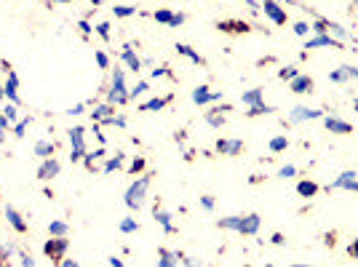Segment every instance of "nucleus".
Returning <instances> with one entry per match:
<instances>
[{
    "label": "nucleus",
    "instance_id": "obj_1",
    "mask_svg": "<svg viewBox=\"0 0 358 267\" xmlns=\"http://www.w3.org/2000/svg\"><path fill=\"white\" fill-rule=\"evenodd\" d=\"M70 161L78 164V161H83V155H86V129L83 126H73L70 129Z\"/></svg>",
    "mask_w": 358,
    "mask_h": 267
},
{
    "label": "nucleus",
    "instance_id": "obj_2",
    "mask_svg": "<svg viewBox=\"0 0 358 267\" xmlns=\"http://www.w3.org/2000/svg\"><path fill=\"white\" fill-rule=\"evenodd\" d=\"M148 187H150V177H139L126 190V206L129 208H139L142 203H145V195H148Z\"/></svg>",
    "mask_w": 358,
    "mask_h": 267
},
{
    "label": "nucleus",
    "instance_id": "obj_3",
    "mask_svg": "<svg viewBox=\"0 0 358 267\" xmlns=\"http://www.w3.org/2000/svg\"><path fill=\"white\" fill-rule=\"evenodd\" d=\"M123 102H129V89H126L123 70H115L113 73V89L107 94V104H123Z\"/></svg>",
    "mask_w": 358,
    "mask_h": 267
},
{
    "label": "nucleus",
    "instance_id": "obj_4",
    "mask_svg": "<svg viewBox=\"0 0 358 267\" xmlns=\"http://www.w3.org/2000/svg\"><path fill=\"white\" fill-rule=\"evenodd\" d=\"M59 171H62V166L57 158H45L43 164H41V168H38V179H41V182H48V179L59 177Z\"/></svg>",
    "mask_w": 358,
    "mask_h": 267
},
{
    "label": "nucleus",
    "instance_id": "obj_5",
    "mask_svg": "<svg viewBox=\"0 0 358 267\" xmlns=\"http://www.w3.org/2000/svg\"><path fill=\"white\" fill-rule=\"evenodd\" d=\"M217 99H222V94H220V91H211L209 86H198V89L193 91L195 104H209V102H217Z\"/></svg>",
    "mask_w": 358,
    "mask_h": 267
},
{
    "label": "nucleus",
    "instance_id": "obj_6",
    "mask_svg": "<svg viewBox=\"0 0 358 267\" xmlns=\"http://www.w3.org/2000/svg\"><path fill=\"white\" fill-rule=\"evenodd\" d=\"M3 94H6V99L11 104H19V78H16V73H8V80H6V86H3Z\"/></svg>",
    "mask_w": 358,
    "mask_h": 267
},
{
    "label": "nucleus",
    "instance_id": "obj_7",
    "mask_svg": "<svg viewBox=\"0 0 358 267\" xmlns=\"http://www.w3.org/2000/svg\"><path fill=\"white\" fill-rule=\"evenodd\" d=\"M43 252L48 257H54V259H62V254L67 252V238H54V240H48L43 246Z\"/></svg>",
    "mask_w": 358,
    "mask_h": 267
},
{
    "label": "nucleus",
    "instance_id": "obj_8",
    "mask_svg": "<svg viewBox=\"0 0 358 267\" xmlns=\"http://www.w3.org/2000/svg\"><path fill=\"white\" fill-rule=\"evenodd\" d=\"M6 219H8V224L14 227L16 233H27V222H24V217L14 206H6Z\"/></svg>",
    "mask_w": 358,
    "mask_h": 267
},
{
    "label": "nucleus",
    "instance_id": "obj_9",
    "mask_svg": "<svg viewBox=\"0 0 358 267\" xmlns=\"http://www.w3.org/2000/svg\"><path fill=\"white\" fill-rule=\"evenodd\" d=\"M241 147H243L241 139H220V142H217V150H220L222 155H238Z\"/></svg>",
    "mask_w": 358,
    "mask_h": 267
},
{
    "label": "nucleus",
    "instance_id": "obj_10",
    "mask_svg": "<svg viewBox=\"0 0 358 267\" xmlns=\"http://www.w3.org/2000/svg\"><path fill=\"white\" fill-rule=\"evenodd\" d=\"M262 6H265V14H268L270 19L275 22V24H284V22H286V11H281V8H278V3H275V0H265Z\"/></svg>",
    "mask_w": 358,
    "mask_h": 267
},
{
    "label": "nucleus",
    "instance_id": "obj_11",
    "mask_svg": "<svg viewBox=\"0 0 358 267\" xmlns=\"http://www.w3.org/2000/svg\"><path fill=\"white\" fill-rule=\"evenodd\" d=\"M334 187H343V190H353V193H358V179L353 171H345L343 177L334 182Z\"/></svg>",
    "mask_w": 358,
    "mask_h": 267
},
{
    "label": "nucleus",
    "instance_id": "obj_12",
    "mask_svg": "<svg viewBox=\"0 0 358 267\" xmlns=\"http://www.w3.org/2000/svg\"><path fill=\"white\" fill-rule=\"evenodd\" d=\"M321 118V110H308V107H294V113H292V120L299 123V120H315Z\"/></svg>",
    "mask_w": 358,
    "mask_h": 267
},
{
    "label": "nucleus",
    "instance_id": "obj_13",
    "mask_svg": "<svg viewBox=\"0 0 358 267\" xmlns=\"http://www.w3.org/2000/svg\"><path fill=\"white\" fill-rule=\"evenodd\" d=\"M123 62L134 70V73H139L142 70V62H139V57L134 54V45H123Z\"/></svg>",
    "mask_w": 358,
    "mask_h": 267
},
{
    "label": "nucleus",
    "instance_id": "obj_14",
    "mask_svg": "<svg viewBox=\"0 0 358 267\" xmlns=\"http://www.w3.org/2000/svg\"><path fill=\"white\" fill-rule=\"evenodd\" d=\"M327 129L331 134H350V131H353V126H350V123L337 120V118H327Z\"/></svg>",
    "mask_w": 358,
    "mask_h": 267
},
{
    "label": "nucleus",
    "instance_id": "obj_15",
    "mask_svg": "<svg viewBox=\"0 0 358 267\" xmlns=\"http://www.w3.org/2000/svg\"><path fill=\"white\" fill-rule=\"evenodd\" d=\"M257 230H259V217H257V214L243 217V227H241V233H243V236H254Z\"/></svg>",
    "mask_w": 358,
    "mask_h": 267
},
{
    "label": "nucleus",
    "instance_id": "obj_16",
    "mask_svg": "<svg viewBox=\"0 0 358 267\" xmlns=\"http://www.w3.org/2000/svg\"><path fill=\"white\" fill-rule=\"evenodd\" d=\"M35 155L38 158H54V142H48V139H41L38 145H35Z\"/></svg>",
    "mask_w": 358,
    "mask_h": 267
},
{
    "label": "nucleus",
    "instance_id": "obj_17",
    "mask_svg": "<svg viewBox=\"0 0 358 267\" xmlns=\"http://www.w3.org/2000/svg\"><path fill=\"white\" fill-rule=\"evenodd\" d=\"M177 262H179V254L161 249V254H158V267H174Z\"/></svg>",
    "mask_w": 358,
    "mask_h": 267
},
{
    "label": "nucleus",
    "instance_id": "obj_18",
    "mask_svg": "<svg viewBox=\"0 0 358 267\" xmlns=\"http://www.w3.org/2000/svg\"><path fill=\"white\" fill-rule=\"evenodd\" d=\"M310 89H313V80H310V78L297 75V78L292 80V91H294V94H305V91H310Z\"/></svg>",
    "mask_w": 358,
    "mask_h": 267
},
{
    "label": "nucleus",
    "instance_id": "obj_19",
    "mask_svg": "<svg viewBox=\"0 0 358 267\" xmlns=\"http://www.w3.org/2000/svg\"><path fill=\"white\" fill-rule=\"evenodd\" d=\"M220 227L222 230H236V233H241V227H243V217H224V219H220Z\"/></svg>",
    "mask_w": 358,
    "mask_h": 267
},
{
    "label": "nucleus",
    "instance_id": "obj_20",
    "mask_svg": "<svg viewBox=\"0 0 358 267\" xmlns=\"http://www.w3.org/2000/svg\"><path fill=\"white\" fill-rule=\"evenodd\" d=\"M110 113H113V104H99V107H94L91 118H94V123H99V120L110 118Z\"/></svg>",
    "mask_w": 358,
    "mask_h": 267
},
{
    "label": "nucleus",
    "instance_id": "obj_21",
    "mask_svg": "<svg viewBox=\"0 0 358 267\" xmlns=\"http://www.w3.org/2000/svg\"><path fill=\"white\" fill-rule=\"evenodd\" d=\"M155 219H158V224L164 227L166 233H174V224H171V217H169L166 211H161V208H155Z\"/></svg>",
    "mask_w": 358,
    "mask_h": 267
},
{
    "label": "nucleus",
    "instance_id": "obj_22",
    "mask_svg": "<svg viewBox=\"0 0 358 267\" xmlns=\"http://www.w3.org/2000/svg\"><path fill=\"white\" fill-rule=\"evenodd\" d=\"M48 233H51L54 238H64L67 236V222H59V219L48 222Z\"/></svg>",
    "mask_w": 358,
    "mask_h": 267
},
{
    "label": "nucleus",
    "instance_id": "obj_23",
    "mask_svg": "<svg viewBox=\"0 0 358 267\" xmlns=\"http://www.w3.org/2000/svg\"><path fill=\"white\" fill-rule=\"evenodd\" d=\"M177 51L182 54V57H187V59H193L195 64H203V59H201V54H195L190 45H185V43H179L177 45Z\"/></svg>",
    "mask_w": 358,
    "mask_h": 267
},
{
    "label": "nucleus",
    "instance_id": "obj_24",
    "mask_svg": "<svg viewBox=\"0 0 358 267\" xmlns=\"http://www.w3.org/2000/svg\"><path fill=\"white\" fill-rule=\"evenodd\" d=\"M297 193L305 195V198H310V195L318 193V185H313V182H299V185H297Z\"/></svg>",
    "mask_w": 358,
    "mask_h": 267
},
{
    "label": "nucleus",
    "instance_id": "obj_25",
    "mask_svg": "<svg viewBox=\"0 0 358 267\" xmlns=\"http://www.w3.org/2000/svg\"><path fill=\"white\" fill-rule=\"evenodd\" d=\"M259 102H262V89H254V91H246V94H243V104L252 107V104H259Z\"/></svg>",
    "mask_w": 358,
    "mask_h": 267
},
{
    "label": "nucleus",
    "instance_id": "obj_26",
    "mask_svg": "<svg viewBox=\"0 0 358 267\" xmlns=\"http://www.w3.org/2000/svg\"><path fill=\"white\" fill-rule=\"evenodd\" d=\"M318 45H329V48H331V45H334V41H331L329 35H318V38H313V41H308V45H305V48H318Z\"/></svg>",
    "mask_w": 358,
    "mask_h": 267
},
{
    "label": "nucleus",
    "instance_id": "obj_27",
    "mask_svg": "<svg viewBox=\"0 0 358 267\" xmlns=\"http://www.w3.org/2000/svg\"><path fill=\"white\" fill-rule=\"evenodd\" d=\"M268 113H273V107H268L265 102L252 104V107H249V115H268Z\"/></svg>",
    "mask_w": 358,
    "mask_h": 267
},
{
    "label": "nucleus",
    "instance_id": "obj_28",
    "mask_svg": "<svg viewBox=\"0 0 358 267\" xmlns=\"http://www.w3.org/2000/svg\"><path fill=\"white\" fill-rule=\"evenodd\" d=\"M113 11H115V16H120V19H126V16H134L136 14L134 6H113Z\"/></svg>",
    "mask_w": 358,
    "mask_h": 267
},
{
    "label": "nucleus",
    "instance_id": "obj_29",
    "mask_svg": "<svg viewBox=\"0 0 358 267\" xmlns=\"http://www.w3.org/2000/svg\"><path fill=\"white\" fill-rule=\"evenodd\" d=\"M166 102H169V99H150V102L142 104V110H145V113H150V110H164Z\"/></svg>",
    "mask_w": 358,
    "mask_h": 267
},
{
    "label": "nucleus",
    "instance_id": "obj_30",
    "mask_svg": "<svg viewBox=\"0 0 358 267\" xmlns=\"http://www.w3.org/2000/svg\"><path fill=\"white\" fill-rule=\"evenodd\" d=\"M286 147H289V139H286V136H275V139L270 142V150H273V152H281V150H286Z\"/></svg>",
    "mask_w": 358,
    "mask_h": 267
},
{
    "label": "nucleus",
    "instance_id": "obj_31",
    "mask_svg": "<svg viewBox=\"0 0 358 267\" xmlns=\"http://www.w3.org/2000/svg\"><path fill=\"white\" fill-rule=\"evenodd\" d=\"M120 164H123V155H120V152H115V158H110V161L105 164V174H110V171L120 168Z\"/></svg>",
    "mask_w": 358,
    "mask_h": 267
},
{
    "label": "nucleus",
    "instance_id": "obj_32",
    "mask_svg": "<svg viewBox=\"0 0 358 267\" xmlns=\"http://www.w3.org/2000/svg\"><path fill=\"white\" fill-rule=\"evenodd\" d=\"M3 115L11 120V123H19V110H16V104H6V110H3Z\"/></svg>",
    "mask_w": 358,
    "mask_h": 267
},
{
    "label": "nucleus",
    "instance_id": "obj_33",
    "mask_svg": "<svg viewBox=\"0 0 358 267\" xmlns=\"http://www.w3.org/2000/svg\"><path fill=\"white\" fill-rule=\"evenodd\" d=\"M27 129H30V118H22L19 123H14V136H19V139H22Z\"/></svg>",
    "mask_w": 358,
    "mask_h": 267
},
{
    "label": "nucleus",
    "instance_id": "obj_34",
    "mask_svg": "<svg viewBox=\"0 0 358 267\" xmlns=\"http://www.w3.org/2000/svg\"><path fill=\"white\" fill-rule=\"evenodd\" d=\"M145 91H148V80H139L134 89L129 91V99H136V96H139V94H145Z\"/></svg>",
    "mask_w": 358,
    "mask_h": 267
},
{
    "label": "nucleus",
    "instance_id": "obj_35",
    "mask_svg": "<svg viewBox=\"0 0 358 267\" xmlns=\"http://www.w3.org/2000/svg\"><path fill=\"white\" fill-rule=\"evenodd\" d=\"M136 230H139L136 219H123V222H120V233H136Z\"/></svg>",
    "mask_w": 358,
    "mask_h": 267
},
{
    "label": "nucleus",
    "instance_id": "obj_36",
    "mask_svg": "<svg viewBox=\"0 0 358 267\" xmlns=\"http://www.w3.org/2000/svg\"><path fill=\"white\" fill-rule=\"evenodd\" d=\"M8 126H11V120L6 118L3 113H0V145L6 142V131H8Z\"/></svg>",
    "mask_w": 358,
    "mask_h": 267
},
{
    "label": "nucleus",
    "instance_id": "obj_37",
    "mask_svg": "<svg viewBox=\"0 0 358 267\" xmlns=\"http://www.w3.org/2000/svg\"><path fill=\"white\" fill-rule=\"evenodd\" d=\"M152 16H155V22H161V24H171V16L174 14H171V11H155Z\"/></svg>",
    "mask_w": 358,
    "mask_h": 267
},
{
    "label": "nucleus",
    "instance_id": "obj_38",
    "mask_svg": "<svg viewBox=\"0 0 358 267\" xmlns=\"http://www.w3.org/2000/svg\"><path fill=\"white\" fill-rule=\"evenodd\" d=\"M278 78H284V80H294V78H297V70H294V67H284V70L278 73Z\"/></svg>",
    "mask_w": 358,
    "mask_h": 267
},
{
    "label": "nucleus",
    "instance_id": "obj_39",
    "mask_svg": "<svg viewBox=\"0 0 358 267\" xmlns=\"http://www.w3.org/2000/svg\"><path fill=\"white\" fill-rule=\"evenodd\" d=\"M94 59H96V64H99L102 70H107V64H110V59H107V54H102V51H96V54H94Z\"/></svg>",
    "mask_w": 358,
    "mask_h": 267
},
{
    "label": "nucleus",
    "instance_id": "obj_40",
    "mask_svg": "<svg viewBox=\"0 0 358 267\" xmlns=\"http://www.w3.org/2000/svg\"><path fill=\"white\" fill-rule=\"evenodd\" d=\"M294 174H297V168H294V166H284V168L278 171V177H284V179L294 177Z\"/></svg>",
    "mask_w": 358,
    "mask_h": 267
},
{
    "label": "nucleus",
    "instance_id": "obj_41",
    "mask_svg": "<svg viewBox=\"0 0 358 267\" xmlns=\"http://www.w3.org/2000/svg\"><path fill=\"white\" fill-rule=\"evenodd\" d=\"M96 32H99V38H110V24L107 22H102V24H96Z\"/></svg>",
    "mask_w": 358,
    "mask_h": 267
},
{
    "label": "nucleus",
    "instance_id": "obj_42",
    "mask_svg": "<svg viewBox=\"0 0 358 267\" xmlns=\"http://www.w3.org/2000/svg\"><path fill=\"white\" fill-rule=\"evenodd\" d=\"M16 249L14 246H11V243H8V246H0V262H3V259H6V257H11V254H14Z\"/></svg>",
    "mask_w": 358,
    "mask_h": 267
},
{
    "label": "nucleus",
    "instance_id": "obj_43",
    "mask_svg": "<svg viewBox=\"0 0 358 267\" xmlns=\"http://www.w3.org/2000/svg\"><path fill=\"white\" fill-rule=\"evenodd\" d=\"M83 110H86V104H75V107L67 110V115H83Z\"/></svg>",
    "mask_w": 358,
    "mask_h": 267
},
{
    "label": "nucleus",
    "instance_id": "obj_44",
    "mask_svg": "<svg viewBox=\"0 0 358 267\" xmlns=\"http://www.w3.org/2000/svg\"><path fill=\"white\" fill-rule=\"evenodd\" d=\"M308 30H310V27H308L305 22H299V24H294V32H297V35H308Z\"/></svg>",
    "mask_w": 358,
    "mask_h": 267
},
{
    "label": "nucleus",
    "instance_id": "obj_45",
    "mask_svg": "<svg viewBox=\"0 0 358 267\" xmlns=\"http://www.w3.org/2000/svg\"><path fill=\"white\" fill-rule=\"evenodd\" d=\"M78 27H80V32H83V35H89V32L94 30V27H91L86 19H83V22H78Z\"/></svg>",
    "mask_w": 358,
    "mask_h": 267
},
{
    "label": "nucleus",
    "instance_id": "obj_46",
    "mask_svg": "<svg viewBox=\"0 0 358 267\" xmlns=\"http://www.w3.org/2000/svg\"><path fill=\"white\" fill-rule=\"evenodd\" d=\"M94 161H96V158H94V152H86V155H83V164L89 166V168H94Z\"/></svg>",
    "mask_w": 358,
    "mask_h": 267
},
{
    "label": "nucleus",
    "instance_id": "obj_47",
    "mask_svg": "<svg viewBox=\"0 0 358 267\" xmlns=\"http://www.w3.org/2000/svg\"><path fill=\"white\" fill-rule=\"evenodd\" d=\"M22 267H35V262H32L30 254H22Z\"/></svg>",
    "mask_w": 358,
    "mask_h": 267
},
{
    "label": "nucleus",
    "instance_id": "obj_48",
    "mask_svg": "<svg viewBox=\"0 0 358 267\" xmlns=\"http://www.w3.org/2000/svg\"><path fill=\"white\" fill-rule=\"evenodd\" d=\"M142 168H145V161H142V158H136L134 164H131V171L136 174V171H142Z\"/></svg>",
    "mask_w": 358,
    "mask_h": 267
},
{
    "label": "nucleus",
    "instance_id": "obj_49",
    "mask_svg": "<svg viewBox=\"0 0 358 267\" xmlns=\"http://www.w3.org/2000/svg\"><path fill=\"white\" fill-rule=\"evenodd\" d=\"M182 22H185V16H182V14H174V16H171V27H179Z\"/></svg>",
    "mask_w": 358,
    "mask_h": 267
},
{
    "label": "nucleus",
    "instance_id": "obj_50",
    "mask_svg": "<svg viewBox=\"0 0 358 267\" xmlns=\"http://www.w3.org/2000/svg\"><path fill=\"white\" fill-rule=\"evenodd\" d=\"M164 75H169L166 67H155V70H152V78H164Z\"/></svg>",
    "mask_w": 358,
    "mask_h": 267
},
{
    "label": "nucleus",
    "instance_id": "obj_51",
    "mask_svg": "<svg viewBox=\"0 0 358 267\" xmlns=\"http://www.w3.org/2000/svg\"><path fill=\"white\" fill-rule=\"evenodd\" d=\"M201 203H203V208H214V201H211V198H201Z\"/></svg>",
    "mask_w": 358,
    "mask_h": 267
},
{
    "label": "nucleus",
    "instance_id": "obj_52",
    "mask_svg": "<svg viewBox=\"0 0 358 267\" xmlns=\"http://www.w3.org/2000/svg\"><path fill=\"white\" fill-rule=\"evenodd\" d=\"M110 267H126L123 262H120L118 257H110Z\"/></svg>",
    "mask_w": 358,
    "mask_h": 267
},
{
    "label": "nucleus",
    "instance_id": "obj_53",
    "mask_svg": "<svg viewBox=\"0 0 358 267\" xmlns=\"http://www.w3.org/2000/svg\"><path fill=\"white\" fill-rule=\"evenodd\" d=\"M62 267H80L75 259H62Z\"/></svg>",
    "mask_w": 358,
    "mask_h": 267
},
{
    "label": "nucleus",
    "instance_id": "obj_54",
    "mask_svg": "<svg viewBox=\"0 0 358 267\" xmlns=\"http://www.w3.org/2000/svg\"><path fill=\"white\" fill-rule=\"evenodd\" d=\"M94 158H96V161H99V158H105V147L94 150Z\"/></svg>",
    "mask_w": 358,
    "mask_h": 267
},
{
    "label": "nucleus",
    "instance_id": "obj_55",
    "mask_svg": "<svg viewBox=\"0 0 358 267\" xmlns=\"http://www.w3.org/2000/svg\"><path fill=\"white\" fill-rule=\"evenodd\" d=\"M273 243H278V246H281V243H284V236H281V233H275V236H273Z\"/></svg>",
    "mask_w": 358,
    "mask_h": 267
},
{
    "label": "nucleus",
    "instance_id": "obj_56",
    "mask_svg": "<svg viewBox=\"0 0 358 267\" xmlns=\"http://www.w3.org/2000/svg\"><path fill=\"white\" fill-rule=\"evenodd\" d=\"M350 254H353V257H356V259H358V240H356V243H353V249H350Z\"/></svg>",
    "mask_w": 358,
    "mask_h": 267
},
{
    "label": "nucleus",
    "instance_id": "obj_57",
    "mask_svg": "<svg viewBox=\"0 0 358 267\" xmlns=\"http://www.w3.org/2000/svg\"><path fill=\"white\" fill-rule=\"evenodd\" d=\"M185 267H198V265H195V259H185Z\"/></svg>",
    "mask_w": 358,
    "mask_h": 267
},
{
    "label": "nucleus",
    "instance_id": "obj_58",
    "mask_svg": "<svg viewBox=\"0 0 358 267\" xmlns=\"http://www.w3.org/2000/svg\"><path fill=\"white\" fill-rule=\"evenodd\" d=\"M99 3H105V0H91V6H99Z\"/></svg>",
    "mask_w": 358,
    "mask_h": 267
},
{
    "label": "nucleus",
    "instance_id": "obj_59",
    "mask_svg": "<svg viewBox=\"0 0 358 267\" xmlns=\"http://www.w3.org/2000/svg\"><path fill=\"white\" fill-rule=\"evenodd\" d=\"M3 99H6V94H3V89H0V102H3Z\"/></svg>",
    "mask_w": 358,
    "mask_h": 267
},
{
    "label": "nucleus",
    "instance_id": "obj_60",
    "mask_svg": "<svg viewBox=\"0 0 358 267\" xmlns=\"http://www.w3.org/2000/svg\"><path fill=\"white\" fill-rule=\"evenodd\" d=\"M51 3H70V0H51Z\"/></svg>",
    "mask_w": 358,
    "mask_h": 267
},
{
    "label": "nucleus",
    "instance_id": "obj_61",
    "mask_svg": "<svg viewBox=\"0 0 358 267\" xmlns=\"http://www.w3.org/2000/svg\"><path fill=\"white\" fill-rule=\"evenodd\" d=\"M294 267H313V265H294Z\"/></svg>",
    "mask_w": 358,
    "mask_h": 267
},
{
    "label": "nucleus",
    "instance_id": "obj_62",
    "mask_svg": "<svg viewBox=\"0 0 358 267\" xmlns=\"http://www.w3.org/2000/svg\"><path fill=\"white\" fill-rule=\"evenodd\" d=\"M356 110H358V99H356Z\"/></svg>",
    "mask_w": 358,
    "mask_h": 267
},
{
    "label": "nucleus",
    "instance_id": "obj_63",
    "mask_svg": "<svg viewBox=\"0 0 358 267\" xmlns=\"http://www.w3.org/2000/svg\"><path fill=\"white\" fill-rule=\"evenodd\" d=\"M268 267H273V265H268Z\"/></svg>",
    "mask_w": 358,
    "mask_h": 267
}]
</instances>
